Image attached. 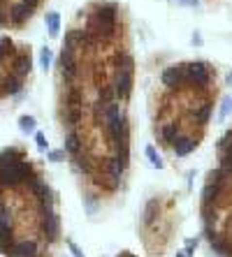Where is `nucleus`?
Segmentation results:
<instances>
[{
	"label": "nucleus",
	"mask_w": 232,
	"mask_h": 257,
	"mask_svg": "<svg viewBox=\"0 0 232 257\" xmlns=\"http://www.w3.org/2000/svg\"><path fill=\"white\" fill-rule=\"evenodd\" d=\"M179 199L174 193L149 197L137 223V234L147 257H165L179 234Z\"/></svg>",
	"instance_id": "nucleus-1"
},
{
	"label": "nucleus",
	"mask_w": 232,
	"mask_h": 257,
	"mask_svg": "<svg viewBox=\"0 0 232 257\" xmlns=\"http://www.w3.org/2000/svg\"><path fill=\"white\" fill-rule=\"evenodd\" d=\"M186 70V88L195 93H218V72L207 60H188Z\"/></svg>",
	"instance_id": "nucleus-2"
},
{
	"label": "nucleus",
	"mask_w": 232,
	"mask_h": 257,
	"mask_svg": "<svg viewBox=\"0 0 232 257\" xmlns=\"http://www.w3.org/2000/svg\"><path fill=\"white\" fill-rule=\"evenodd\" d=\"M160 86L165 93H172L177 95L186 88V70H183V63H174V65H167L163 67L160 72Z\"/></svg>",
	"instance_id": "nucleus-3"
},
{
	"label": "nucleus",
	"mask_w": 232,
	"mask_h": 257,
	"mask_svg": "<svg viewBox=\"0 0 232 257\" xmlns=\"http://www.w3.org/2000/svg\"><path fill=\"white\" fill-rule=\"evenodd\" d=\"M33 72V56H31V44H19L14 60H12V75L19 79H28Z\"/></svg>",
	"instance_id": "nucleus-4"
},
{
	"label": "nucleus",
	"mask_w": 232,
	"mask_h": 257,
	"mask_svg": "<svg viewBox=\"0 0 232 257\" xmlns=\"http://www.w3.org/2000/svg\"><path fill=\"white\" fill-rule=\"evenodd\" d=\"M114 88H116V95L121 102H126L133 97V88H135V70H114Z\"/></svg>",
	"instance_id": "nucleus-5"
},
{
	"label": "nucleus",
	"mask_w": 232,
	"mask_h": 257,
	"mask_svg": "<svg viewBox=\"0 0 232 257\" xmlns=\"http://www.w3.org/2000/svg\"><path fill=\"white\" fill-rule=\"evenodd\" d=\"M33 14H35V12H33L28 5H23L21 0H14L10 5V26L17 28V30H21L23 26L33 19Z\"/></svg>",
	"instance_id": "nucleus-6"
},
{
	"label": "nucleus",
	"mask_w": 232,
	"mask_h": 257,
	"mask_svg": "<svg viewBox=\"0 0 232 257\" xmlns=\"http://www.w3.org/2000/svg\"><path fill=\"white\" fill-rule=\"evenodd\" d=\"M26 158V153H23L19 146H7V149L0 151V167H5V165H12V162L21 160Z\"/></svg>",
	"instance_id": "nucleus-7"
},
{
	"label": "nucleus",
	"mask_w": 232,
	"mask_h": 257,
	"mask_svg": "<svg viewBox=\"0 0 232 257\" xmlns=\"http://www.w3.org/2000/svg\"><path fill=\"white\" fill-rule=\"evenodd\" d=\"M44 21H47L49 37H58V35H61V14H58V12H47Z\"/></svg>",
	"instance_id": "nucleus-8"
},
{
	"label": "nucleus",
	"mask_w": 232,
	"mask_h": 257,
	"mask_svg": "<svg viewBox=\"0 0 232 257\" xmlns=\"http://www.w3.org/2000/svg\"><path fill=\"white\" fill-rule=\"evenodd\" d=\"M144 153H147L149 162H151L156 169H163V167H165V162H163V158H160V153L156 151V146H153V144H149L147 149H144Z\"/></svg>",
	"instance_id": "nucleus-9"
},
{
	"label": "nucleus",
	"mask_w": 232,
	"mask_h": 257,
	"mask_svg": "<svg viewBox=\"0 0 232 257\" xmlns=\"http://www.w3.org/2000/svg\"><path fill=\"white\" fill-rule=\"evenodd\" d=\"M19 130H23V132H35V130H37V121H35V116H28V114L19 116Z\"/></svg>",
	"instance_id": "nucleus-10"
},
{
	"label": "nucleus",
	"mask_w": 232,
	"mask_h": 257,
	"mask_svg": "<svg viewBox=\"0 0 232 257\" xmlns=\"http://www.w3.org/2000/svg\"><path fill=\"white\" fill-rule=\"evenodd\" d=\"M232 114V95H223L221 100V111H218V123H223L225 118Z\"/></svg>",
	"instance_id": "nucleus-11"
},
{
	"label": "nucleus",
	"mask_w": 232,
	"mask_h": 257,
	"mask_svg": "<svg viewBox=\"0 0 232 257\" xmlns=\"http://www.w3.org/2000/svg\"><path fill=\"white\" fill-rule=\"evenodd\" d=\"M51 60H53V54L47 49V46H42V51H40V67H42L44 72L51 67Z\"/></svg>",
	"instance_id": "nucleus-12"
},
{
	"label": "nucleus",
	"mask_w": 232,
	"mask_h": 257,
	"mask_svg": "<svg viewBox=\"0 0 232 257\" xmlns=\"http://www.w3.org/2000/svg\"><path fill=\"white\" fill-rule=\"evenodd\" d=\"M35 144H37V149H40V151H47V149H49L47 135H44V132H40V130H35Z\"/></svg>",
	"instance_id": "nucleus-13"
},
{
	"label": "nucleus",
	"mask_w": 232,
	"mask_h": 257,
	"mask_svg": "<svg viewBox=\"0 0 232 257\" xmlns=\"http://www.w3.org/2000/svg\"><path fill=\"white\" fill-rule=\"evenodd\" d=\"M65 158H67L65 149H61V151H49V153H47V160H51V162H63Z\"/></svg>",
	"instance_id": "nucleus-14"
},
{
	"label": "nucleus",
	"mask_w": 232,
	"mask_h": 257,
	"mask_svg": "<svg viewBox=\"0 0 232 257\" xmlns=\"http://www.w3.org/2000/svg\"><path fill=\"white\" fill-rule=\"evenodd\" d=\"M67 243V248H70V253H72V257H84V253L79 250V246L74 243V241H65Z\"/></svg>",
	"instance_id": "nucleus-15"
},
{
	"label": "nucleus",
	"mask_w": 232,
	"mask_h": 257,
	"mask_svg": "<svg viewBox=\"0 0 232 257\" xmlns=\"http://www.w3.org/2000/svg\"><path fill=\"white\" fill-rule=\"evenodd\" d=\"M116 257H137V255H133L130 250H123V253H118V255H116Z\"/></svg>",
	"instance_id": "nucleus-16"
},
{
	"label": "nucleus",
	"mask_w": 232,
	"mask_h": 257,
	"mask_svg": "<svg viewBox=\"0 0 232 257\" xmlns=\"http://www.w3.org/2000/svg\"><path fill=\"white\" fill-rule=\"evenodd\" d=\"M177 257H188V255H186V250H179V253H177Z\"/></svg>",
	"instance_id": "nucleus-17"
},
{
	"label": "nucleus",
	"mask_w": 232,
	"mask_h": 257,
	"mask_svg": "<svg viewBox=\"0 0 232 257\" xmlns=\"http://www.w3.org/2000/svg\"><path fill=\"white\" fill-rule=\"evenodd\" d=\"M228 84L232 86V70H230V72H228Z\"/></svg>",
	"instance_id": "nucleus-18"
}]
</instances>
